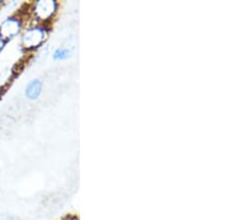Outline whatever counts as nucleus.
<instances>
[{"label":"nucleus","mask_w":250,"mask_h":220,"mask_svg":"<svg viewBox=\"0 0 250 220\" xmlns=\"http://www.w3.org/2000/svg\"><path fill=\"white\" fill-rule=\"evenodd\" d=\"M46 29L43 27H32L23 34L22 43L27 49H34L42 45L46 38Z\"/></svg>","instance_id":"f257e3e1"},{"label":"nucleus","mask_w":250,"mask_h":220,"mask_svg":"<svg viewBox=\"0 0 250 220\" xmlns=\"http://www.w3.org/2000/svg\"><path fill=\"white\" fill-rule=\"evenodd\" d=\"M21 30V21L17 17H10L6 19L0 25V36L6 40L14 38Z\"/></svg>","instance_id":"f03ea898"},{"label":"nucleus","mask_w":250,"mask_h":220,"mask_svg":"<svg viewBox=\"0 0 250 220\" xmlns=\"http://www.w3.org/2000/svg\"><path fill=\"white\" fill-rule=\"evenodd\" d=\"M55 6L54 1H39L35 6V13L42 20H46L54 14Z\"/></svg>","instance_id":"7ed1b4c3"},{"label":"nucleus","mask_w":250,"mask_h":220,"mask_svg":"<svg viewBox=\"0 0 250 220\" xmlns=\"http://www.w3.org/2000/svg\"><path fill=\"white\" fill-rule=\"evenodd\" d=\"M42 83L39 79L31 80L26 87V91H25L26 97L31 100L37 99L40 96V94H42Z\"/></svg>","instance_id":"20e7f679"},{"label":"nucleus","mask_w":250,"mask_h":220,"mask_svg":"<svg viewBox=\"0 0 250 220\" xmlns=\"http://www.w3.org/2000/svg\"><path fill=\"white\" fill-rule=\"evenodd\" d=\"M68 54H69V51H68L67 49H58L55 51L54 58L56 60H62V59L68 57Z\"/></svg>","instance_id":"39448f33"},{"label":"nucleus","mask_w":250,"mask_h":220,"mask_svg":"<svg viewBox=\"0 0 250 220\" xmlns=\"http://www.w3.org/2000/svg\"><path fill=\"white\" fill-rule=\"evenodd\" d=\"M5 45H6V40L0 36V51L2 50V48L5 47Z\"/></svg>","instance_id":"423d86ee"}]
</instances>
